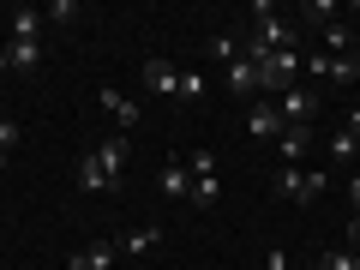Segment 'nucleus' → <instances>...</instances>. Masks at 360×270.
Wrapping results in <instances>:
<instances>
[{"label": "nucleus", "mask_w": 360, "mask_h": 270, "mask_svg": "<svg viewBox=\"0 0 360 270\" xmlns=\"http://www.w3.org/2000/svg\"><path fill=\"white\" fill-rule=\"evenodd\" d=\"M78 186H84V193H115L120 180L108 174V168L96 162V156H84V162H78Z\"/></svg>", "instance_id": "12"}, {"label": "nucleus", "mask_w": 360, "mask_h": 270, "mask_svg": "<svg viewBox=\"0 0 360 270\" xmlns=\"http://www.w3.org/2000/svg\"><path fill=\"white\" fill-rule=\"evenodd\" d=\"M348 240H354V252H360V217H354V229H348Z\"/></svg>", "instance_id": "29"}, {"label": "nucleus", "mask_w": 360, "mask_h": 270, "mask_svg": "<svg viewBox=\"0 0 360 270\" xmlns=\"http://www.w3.org/2000/svg\"><path fill=\"white\" fill-rule=\"evenodd\" d=\"M276 193L288 198V205H312V198H324V174L319 168H283V174H276Z\"/></svg>", "instance_id": "3"}, {"label": "nucleus", "mask_w": 360, "mask_h": 270, "mask_svg": "<svg viewBox=\"0 0 360 270\" xmlns=\"http://www.w3.org/2000/svg\"><path fill=\"white\" fill-rule=\"evenodd\" d=\"M217 198H222V180H217V174H210V180H193V205H198V210H210Z\"/></svg>", "instance_id": "21"}, {"label": "nucleus", "mask_w": 360, "mask_h": 270, "mask_svg": "<svg viewBox=\"0 0 360 270\" xmlns=\"http://www.w3.org/2000/svg\"><path fill=\"white\" fill-rule=\"evenodd\" d=\"M348 205H354V210H360V174H354V180H348Z\"/></svg>", "instance_id": "28"}, {"label": "nucleus", "mask_w": 360, "mask_h": 270, "mask_svg": "<svg viewBox=\"0 0 360 270\" xmlns=\"http://www.w3.org/2000/svg\"><path fill=\"white\" fill-rule=\"evenodd\" d=\"M354 60H360V30H354Z\"/></svg>", "instance_id": "31"}, {"label": "nucleus", "mask_w": 360, "mask_h": 270, "mask_svg": "<svg viewBox=\"0 0 360 270\" xmlns=\"http://www.w3.org/2000/svg\"><path fill=\"white\" fill-rule=\"evenodd\" d=\"M264 270H295V264H288V252H264Z\"/></svg>", "instance_id": "27"}, {"label": "nucleus", "mask_w": 360, "mask_h": 270, "mask_svg": "<svg viewBox=\"0 0 360 270\" xmlns=\"http://www.w3.org/2000/svg\"><path fill=\"white\" fill-rule=\"evenodd\" d=\"M258 90H270V96H283V90H295V78L307 72V60H300V49H276V54H258Z\"/></svg>", "instance_id": "1"}, {"label": "nucleus", "mask_w": 360, "mask_h": 270, "mask_svg": "<svg viewBox=\"0 0 360 270\" xmlns=\"http://www.w3.org/2000/svg\"><path fill=\"white\" fill-rule=\"evenodd\" d=\"M49 18H54V25H78V6H72V0H54Z\"/></svg>", "instance_id": "24"}, {"label": "nucleus", "mask_w": 360, "mask_h": 270, "mask_svg": "<svg viewBox=\"0 0 360 270\" xmlns=\"http://www.w3.org/2000/svg\"><path fill=\"white\" fill-rule=\"evenodd\" d=\"M0 72H6V42H0Z\"/></svg>", "instance_id": "30"}, {"label": "nucleus", "mask_w": 360, "mask_h": 270, "mask_svg": "<svg viewBox=\"0 0 360 270\" xmlns=\"http://www.w3.org/2000/svg\"><path fill=\"white\" fill-rule=\"evenodd\" d=\"M324 49H330V54H354V30L330 18V25H324Z\"/></svg>", "instance_id": "17"}, {"label": "nucleus", "mask_w": 360, "mask_h": 270, "mask_svg": "<svg viewBox=\"0 0 360 270\" xmlns=\"http://www.w3.org/2000/svg\"><path fill=\"white\" fill-rule=\"evenodd\" d=\"M18 144V120H0V150H13Z\"/></svg>", "instance_id": "25"}, {"label": "nucleus", "mask_w": 360, "mask_h": 270, "mask_svg": "<svg viewBox=\"0 0 360 270\" xmlns=\"http://www.w3.org/2000/svg\"><path fill=\"white\" fill-rule=\"evenodd\" d=\"M127 150H132V144H127V132H115V139H103V144H96L90 156H96V162H103L108 174L120 180V168H127Z\"/></svg>", "instance_id": "11"}, {"label": "nucleus", "mask_w": 360, "mask_h": 270, "mask_svg": "<svg viewBox=\"0 0 360 270\" xmlns=\"http://www.w3.org/2000/svg\"><path fill=\"white\" fill-rule=\"evenodd\" d=\"M229 90H234V96H252V90H258V66L246 60V54L229 60Z\"/></svg>", "instance_id": "15"}, {"label": "nucleus", "mask_w": 360, "mask_h": 270, "mask_svg": "<svg viewBox=\"0 0 360 270\" xmlns=\"http://www.w3.org/2000/svg\"><path fill=\"white\" fill-rule=\"evenodd\" d=\"M144 84H150L156 96H180V66L162 60V54H150V60H144Z\"/></svg>", "instance_id": "6"}, {"label": "nucleus", "mask_w": 360, "mask_h": 270, "mask_svg": "<svg viewBox=\"0 0 360 270\" xmlns=\"http://www.w3.org/2000/svg\"><path fill=\"white\" fill-rule=\"evenodd\" d=\"M307 150H312V127H283V139H276V156H283V162L295 168Z\"/></svg>", "instance_id": "10"}, {"label": "nucleus", "mask_w": 360, "mask_h": 270, "mask_svg": "<svg viewBox=\"0 0 360 270\" xmlns=\"http://www.w3.org/2000/svg\"><path fill=\"white\" fill-rule=\"evenodd\" d=\"M156 186H162V198H193V168H186V156H168Z\"/></svg>", "instance_id": "5"}, {"label": "nucleus", "mask_w": 360, "mask_h": 270, "mask_svg": "<svg viewBox=\"0 0 360 270\" xmlns=\"http://www.w3.org/2000/svg\"><path fill=\"white\" fill-rule=\"evenodd\" d=\"M210 54H217V60H240V54H246V42L234 37V30H222V37H210Z\"/></svg>", "instance_id": "18"}, {"label": "nucleus", "mask_w": 360, "mask_h": 270, "mask_svg": "<svg viewBox=\"0 0 360 270\" xmlns=\"http://www.w3.org/2000/svg\"><path fill=\"white\" fill-rule=\"evenodd\" d=\"M246 132H252V139H283V115H276V103H252V108H246Z\"/></svg>", "instance_id": "9"}, {"label": "nucleus", "mask_w": 360, "mask_h": 270, "mask_svg": "<svg viewBox=\"0 0 360 270\" xmlns=\"http://www.w3.org/2000/svg\"><path fill=\"white\" fill-rule=\"evenodd\" d=\"M330 156H336V162H354V156H360V144L348 139V132H336V139H330Z\"/></svg>", "instance_id": "23"}, {"label": "nucleus", "mask_w": 360, "mask_h": 270, "mask_svg": "<svg viewBox=\"0 0 360 270\" xmlns=\"http://www.w3.org/2000/svg\"><path fill=\"white\" fill-rule=\"evenodd\" d=\"M324 108V96L312 84H295V90H283L276 96V115H283V127H312V115Z\"/></svg>", "instance_id": "2"}, {"label": "nucleus", "mask_w": 360, "mask_h": 270, "mask_svg": "<svg viewBox=\"0 0 360 270\" xmlns=\"http://www.w3.org/2000/svg\"><path fill=\"white\" fill-rule=\"evenodd\" d=\"M6 66H13V72H37V66H42V49H37V42H6Z\"/></svg>", "instance_id": "13"}, {"label": "nucleus", "mask_w": 360, "mask_h": 270, "mask_svg": "<svg viewBox=\"0 0 360 270\" xmlns=\"http://www.w3.org/2000/svg\"><path fill=\"white\" fill-rule=\"evenodd\" d=\"M115 264H120V246L115 240H96V246H84V252L66 258V270H115Z\"/></svg>", "instance_id": "7"}, {"label": "nucleus", "mask_w": 360, "mask_h": 270, "mask_svg": "<svg viewBox=\"0 0 360 270\" xmlns=\"http://www.w3.org/2000/svg\"><path fill=\"white\" fill-rule=\"evenodd\" d=\"M342 120H348V127H342V132H348V139H354V144H360V108H348V115H342Z\"/></svg>", "instance_id": "26"}, {"label": "nucleus", "mask_w": 360, "mask_h": 270, "mask_svg": "<svg viewBox=\"0 0 360 270\" xmlns=\"http://www.w3.org/2000/svg\"><path fill=\"white\" fill-rule=\"evenodd\" d=\"M319 270H360V252H354V246H336V252L319 258Z\"/></svg>", "instance_id": "19"}, {"label": "nucleus", "mask_w": 360, "mask_h": 270, "mask_svg": "<svg viewBox=\"0 0 360 270\" xmlns=\"http://www.w3.org/2000/svg\"><path fill=\"white\" fill-rule=\"evenodd\" d=\"M6 25H13V37H18V42H37L42 13H37V6H13V18H6Z\"/></svg>", "instance_id": "16"}, {"label": "nucleus", "mask_w": 360, "mask_h": 270, "mask_svg": "<svg viewBox=\"0 0 360 270\" xmlns=\"http://www.w3.org/2000/svg\"><path fill=\"white\" fill-rule=\"evenodd\" d=\"M0 174H6V150H0Z\"/></svg>", "instance_id": "32"}, {"label": "nucleus", "mask_w": 360, "mask_h": 270, "mask_svg": "<svg viewBox=\"0 0 360 270\" xmlns=\"http://www.w3.org/2000/svg\"><path fill=\"white\" fill-rule=\"evenodd\" d=\"M186 168H193V180H210V174H217V150H193Z\"/></svg>", "instance_id": "22"}, {"label": "nucleus", "mask_w": 360, "mask_h": 270, "mask_svg": "<svg viewBox=\"0 0 360 270\" xmlns=\"http://www.w3.org/2000/svg\"><path fill=\"white\" fill-rule=\"evenodd\" d=\"M96 103H103L108 115H115V127H120V132H132V127H139V103H132V96H120L115 84H103V90H96Z\"/></svg>", "instance_id": "8"}, {"label": "nucleus", "mask_w": 360, "mask_h": 270, "mask_svg": "<svg viewBox=\"0 0 360 270\" xmlns=\"http://www.w3.org/2000/svg\"><path fill=\"white\" fill-rule=\"evenodd\" d=\"M307 72L324 78V84H360V60H354V54H312Z\"/></svg>", "instance_id": "4"}, {"label": "nucleus", "mask_w": 360, "mask_h": 270, "mask_svg": "<svg viewBox=\"0 0 360 270\" xmlns=\"http://www.w3.org/2000/svg\"><path fill=\"white\" fill-rule=\"evenodd\" d=\"M115 246H120L127 258H139V252H150V246H162V229H127Z\"/></svg>", "instance_id": "14"}, {"label": "nucleus", "mask_w": 360, "mask_h": 270, "mask_svg": "<svg viewBox=\"0 0 360 270\" xmlns=\"http://www.w3.org/2000/svg\"><path fill=\"white\" fill-rule=\"evenodd\" d=\"M180 96H186V103H205V96H210V78L205 72H180Z\"/></svg>", "instance_id": "20"}]
</instances>
